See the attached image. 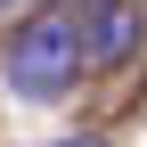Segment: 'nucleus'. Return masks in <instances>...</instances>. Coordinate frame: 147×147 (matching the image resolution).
<instances>
[{"label":"nucleus","instance_id":"3","mask_svg":"<svg viewBox=\"0 0 147 147\" xmlns=\"http://www.w3.org/2000/svg\"><path fill=\"white\" fill-rule=\"evenodd\" d=\"M0 8H16V0H0Z\"/></svg>","mask_w":147,"mask_h":147},{"label":"nucleus","instance_id":"2","mask_svg":"<svg viewBox=\"0 0 147 147\" xmlns=\"http://www.w3.org/2000/svg\"><path fill=\"white\" fill-rule=\"evenodd\" d=\"M74 16H82V49H90V65H131L139 41H147L139 0H82Z\"/></svg>","mask_w":147,"mask_h":147},{"label":"nucleus","instance_id":"1","mask_svg":"<svg viewBox=\"0 0 147 147\" xmlns=\"http://www.w3.org/2000/svg\"><path fill=\"white\" fill-rule=\"evenodd\" d=\"M0 74H8V90H16V98H33V106L65 98V90L90 74V49H82V16H74V0H65V8H33L25 25L8 33Z\"/></svg>","mask_w":147,"mask_h":147},{"label":"nucleus","instance_id":"4","mask_svg":"<svg viewBox=\"0 0 147 147\" xmlns=\"http://www.w3.org/2000/svg\"><path fill=\"white\" fill-rule=\"evenodd\" d=\"M74 147H90V139H74Z\"/></svg>","mask_w":147,"mask_h":147}]
</instances>
